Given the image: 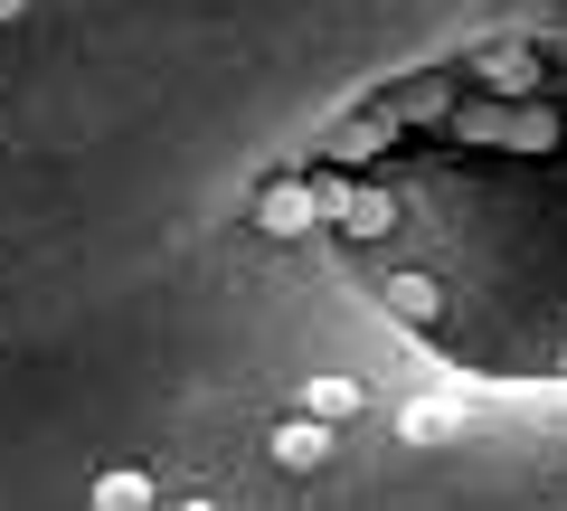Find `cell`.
Returning a JSON list of instances; mask_svg holds the SVG:
<instances>
[{
  "label": "cell",
  "instance_id": "cell-8",
  "mask_svg": "<svg viewBox=\"0 0 567 511\" xmlns=\"http://www.w3.org/2000/svg\"><path fill=\"white\" fill-rule=\"evenodd\" d=\"M20 10H29V0H0V20H20Z\"/></svg>",
  "mask_w": 567,
  "mask_h": 511
},
{
  "label": "cell",
  "instance_id": "cell-6",
  "mask_svg": "<svg viewBox=\"0 0 567 511\" xmlns=\"http://www.w3.org/2000/svg\"><path fill=\"white\" fill-rule=\"evenodd\" d=\"M303 417H312V427H341V417H360V379H312V389H303Z\"/></svg>",
  "mask_w": 567,
  "mask_h": 511
},
{
  "label": "cell",
  "instance_id": "cell-9",
  "mask_svg": "<svg viewBox=\"0 0 567 511\" xmlns=\"http://www.w3.org/2000/svg\"><path fill=\"white\" fill-rule=\"evenodd\" d=\"M181 511H218V502H181Z\"/></svg>",
  "mask_w": 567,
  "mask_h": 511
},
{
  "label": "cell",
  "instance_id": "cell-5",
  "mask_svg": "<svg viewBox=\"0 0 567 511\" xmlns=\"http://www.w3.org/2000/svg\"><path fill=\"white\" fill-rule=\"evenodd\" d=\"M398 427H406V446H454V436H464V408H454V398H416Z\"/></svg>",
  "mask_w": 567,
  "mask_h": 511
},
{
  "label": "cell",
  "instance_id": "cell-4",
  "mask_svg": "<svg viewBox=\"0 0 567 511\" xmlns=\"http://www.w3.org/2000/svg\"><path fill=\"white\" fill-rule=\"evenodd\" d=\"M85 502H95V511H152V473H142V464H104Z\"/></svg>",
  "mask_w": 567,
  "mask_h": 511
},
{
  "label": "cell",
  "instance_id": "cell-3",
  "mask_svg": "<svg viewBox=\"0 0 567 511\" xmlns=\"http://www.w3.org/2000/svg\"><path fill=\"white\" fill-rule=\"evenodd\" d=\"M275 464H284V473H312V464H331V427H312V417L275 427Z\"/></svg>",
  "mask_w": 567,
  "mask_h": 511
},
{
  "label": "cell",
  "instance_id": "cell-1",
  "mask_svg": "<svg viewBox=\"0 0 567 511\" xmlns=\"http://www.w3.org/2000/svg\"><path fill=\"white\" fill-rule=\"evenodd\" d=\"M312 208L331 227H350V237H388L398 227V200L388 190H360V181H312Z\"/></svg>",
  "mask_w": 567,
  "mask_h": 511
},
{
  "label": "cell",
  "instance_id": "cell-7",
  "mask_svg": "<svg viewBox=\"0 0 567 511\" xmlns=\"http://www.w3.org/2000/svg\"><path fill=\"white\" fill-rule=\"evenodd\" d=\"M388 304H398L406 323H425V313H435V285H425V275H398V285H388Z\"/></svg>",
  "mask_w": 567,
  "mask_h": 511
},
{
  "label": "cell",
  "instance_id": "cell-2",
  "mask_svg": "<svg viewBox=\"0 0 567 511\" xmlns=\"http://www.w3.org/2000/svg\"><path fill=\"white\" fill-rule=\"evenodd\" d=\"M256 227L265 237H312V227H322V208H312V181H275L256 200Z\"/></svg>",
  "mask_w": 567,
  "mask_h": 511
}]
</instances>
